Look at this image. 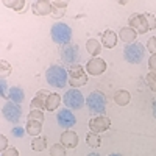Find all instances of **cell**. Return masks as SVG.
<instances>
[{
	"label": "cell",
	"instance_id": "cell-24",
	"mask_svg": "<svg viewBox=\"0 0 156 156\" xmlns=\"http://www.w3.org/2000/svg\"><path fill=\"white\" fill-rule=\"evenodd\" d=\"M86 144L89 145V147H92V148H97V147H100L101 145V137H100V134H97V133H87V136H86Z\"/></svg>",
	"mask_w": 156,
	"mask_h": 156
},
{
	"label": "cell",
	"instance_id": "cell-3",
	"mask_svg": "<svg viewBox=\"0 0 156 156\" xmlns=\"http://www.w3.org/2000/svg\"><path fill=\"white\" fill-rule=\"evenodd\" d=\"M86 105L92 114L103 115V112L106 111V106H108V98L101 90H92L86 98Z\"/></svg>",
	"mask_w": 156,
	"mask_h": 156
},
{
	"label": "cell",
	"instance_id": "cell-20",
	"mask_svg": "<svg viewBox=\"0 0 156 156\" xmlns=\"http://www.w3.org/2000/svg\"><path fill=\"white\" fill-rule=\"evenodd\" d=\"M61 101H62V98H61V95H59V94H56V92H51V94L48 95V98H47L45 109H47V111H50V112L56 111V108L59 106V103H61Z\"/></svg>",
	"mask_w": 156,
	"mask_h": 156
},
{
	"label": "cell",
	"instance_id": "cell-7",
	"mask_svg": "<svg viewBox=\"0 0 156 156\" xmlns=\"http://www.w3.org/2000/svg\"><path fill=\"white\" fill-rule=\"evenodd\" d=\"M62 101H64V105H66V108H69V109H80L84 105L86 100L78 89H69L67 92L64 94Z\"/></svg>",
	"mask_w": 156,
	"mask_h": 156
},
{
	"label": "cell",
	"instance_id": "cell-9",
	"mask_svg": "<svg viewBox=\"0 0 156 156\" xmlns=\"http://www.w3.org/2000/svg\"><path fill=\"white\" fill-rule=\"evenodd\" d=\"M2 114L8 122L17 123L22 117V108H20V105H17L14 101H6L2 106Z\"/></svg>",
	"mask_w": 156,
	"mask_h": 156
},
{
	"label": "cell",
	"instance_id": "cell-6",
	"mask_svg": "<svg viewBox=\"0 0 156 156\" xmlns=\"http://www.w3.org/2000/svg\"><path fill=\"white\" fill-rule=\"evenodd\" d=\"M61 59L64 64H67V66H76V61L80 59V47L76 44H67V45H62L61 47Z\"/></svg>",
	"mask_w": 156,
	"mask_h": 156
},
{
	"label": "cell",
	"instance_id": "cell-5",
	"mask_svg": "<svg viewBox=\"0 0 156 156\" xmlns=\"http://www.w3.org/2000/svg\"><path fill=\"white\" fill-rule=\"evenodd\" d=\"M69 84L73 89L87 84V73H86V69L83 66L76 64V66H72L69 69Z\"/></svg>",
	"mask_w": 156,
	"mask_h": 156
},
{
	"label": "cell",
	"instance_id": "cell-19",
	"mask_svg": "<svg viewBox=\"0 0 156 156\" xmlns=\"http://www.w3.org/2000/svg\"><path fill=\"white\" fill-rule=\"evenodd\" d=\"M8 98H9V101H14V103H17V105H20V103L25 100L23 89L19 87V86L11 87V89H9V94H8Z\"/></svg>",
	"mask_w": 156,
	"mask_h": 156
},
{
	"label": "cell",
	"instance_id": "cell-33",
	"mask_svg": "<svg viewBox=\"0 0 156 156\" xmlns=\"http://www.w3.org/2000/svg\"><path fill=\"white\" fill-rule=\"evenodd\" d=\"M53 6V5H51ZM64 12H66V8H56L53 6V11H51V16H53L55 19H61L64 16Z\"/></svg>",
	"mask_w": 156,
	"mask_h": 156
},
{
	"label": "cell",
	"instance_id": "cell-18",
	"mask_svg": "<svg viewBox=\"0 0 156 156\" xmlns=\"http://www.w3.org/2000/svg\"><path fill=\"white\" fill-rule=\"evenodd\" d=\"M101 42L106 48H114L117 44V33H114L112 30H106L101 33Z\"/></svg>",
	"mask_w": 156,
	"mask_h": 156
},
{
	"label": "cell",
	"instance_id": "cell-12",
	"mask_svg": "<svg viewBox=\"0 0 156 156\" xmlns=\"http://www.w3.org/2000/svg\"><path fill=\"white\" fill-rule=\"evenodd\" d=\"M56 122H58V125H59L61 128H64V129H70V128L76 123V119H75L73 112H72L69 108H66V109L58 111Z\"/></svg>",
	"mask_w": 156,
	"mask_h": 156
},
{
	"label": "cell",
	"instance_id": "cell-17",
	"mask_svg": "<svg viewBox=\"0 0 156 156\" xmlns=\"http://www.w3.org/2000/svg\"><path fill=\"white\" fill-rule=\"evenodd\" d=\"M114 101H115V105H119V106H126V105H129V101H131V94L125 89H119L114 94Z\"/></svg>",
	"mask_w": 156,
	"mask_h": 156
},
{
	"label": "cell",
	"instance_id": "cell-28",
	"mask_svg": "<svg viewBox=\"0 0 156 156\" xmlns=\"http://www.w3.org/2000/svg\"><path fill=\"white\" fill-rule=\"evenodd\" d=\"M0 72H2V78H6V76H9L11 75V72H12V69H11V64L9 62H6L5 59H2L0 61Z\"/></svg>",
	"mask_w": 156,
	"mask_h": 156
},
{
	"label": "cell",
	"instance_id": "cell-34",
	"mask_svg": "<svg viewBox=\"0 0 156 156\" xmlns=\"http://www.w3.org/2000/svg\"><path fill=\"white\" fill-rule=\"evenodd\" d=\"M145 14H147V20H148V28L156 30V17L153 14H150V12H145Z\"/></svg>",
	"mask_w": 156,
	"mask_h": 156
},
{
	"label": "cell",
	"instance_id": "cell-23",
	"mask_svg": "<svg viewBox=\"0 0 156 156\" xmlns=\"http://www.w3.org/2000/svg\"><path fill=\"white\" fill-rule=\"evenodd\" d=\"M31 150L33 151H44L45 148H47V139L45 137H34L33 140H31Z\"/></svg>",
	"mask_w": 156,
	"mask_h": 156
},
{
	"label": "cell",
	"instance_id": "cell-2",
	"mask_svg": "<svg viewBox=\"0 0 156 156\" xmlns=\"http://www.w3.org/2000/svg\"><path fill=\"white\" fill-rule=\"evenodd\" d=\"M50 36H51V41H53L55 44L67 45L72 41V28L64 22H56V23L51 25Z\"/></svg>",
	"mask_w": 156,
	"mask_h": 156
},
{
	"label": "cell",
	"instance_id": "cell-14",
	"mask_svg": "<svg viewBox=\"0 0 156 156\" xmlns=\"http://www.w3.org/2000/svg\"><path fill=\"white\" fill-rule=\"evenodd\" d=\"M50 94H51V92H50V90H47V89L37 90L36 95H34L33 100H31V103H30V106H31L33 109H39V111L45 109V103H47V98H48Z\"/></svg>",
	"mask_w": 156,
	"mask_h": 156
},
{
	"label": "cell",
	"instance_id": "cell-39",
	"mask_svg": "<svg viewBox=\"0 0 156 156\" xmlns=\"http://www.w3.org/2000/svg\"><path fill=\"white\" fill-rule=\"evenodd\" d=\"M153 117L156 119V98L153 100Z\"/></svg>",
	"mask_w": 156,
	"mask_h": 156
},
{
	"label": "cell",
	"instance_id": "cell-35",
	"mask_svg": "<svg viewBox=\"0 0 156 156\" xmlns=\"http://www.w3.org/2000/svg\"><path fill=\"white\" fill-rule=\"evenodd\" d=\"M2 156H19V151L14 147H8L5 151H2Z\"/></svg>",
	"mask_w": 156,
	"mask_h": 156
},
{
	"label": "cell",
	"instance_id": "cell-41",
	"mask_svg": "<svg viewBox=\"0 0 156 156\" xmlns=\"http://www.w3.org/2000/svg\"><path fill=\"white\" fill-rule=\"evenodd\" d=\"M109 156H120V154H119V153H111Z\"/></svg>",
	"mask_w": 156,
	"mask_h": 156
},
{
	"label": "cell",
	"instance_id": "cell-38",
	"mask_svg": "<svg viewBox=\"0 0 156 156\" xmlns=\"http://www.w3.org/2000/svg\"><path fill=\"white\" fill-rule=\"evenodd\" d=\"M51 5H53V6H56V8H67V2H66V0H62V2H58V0H56V2H51Z\"/></svg>",
	"mask_w": 156,
	"mask_h": 156
},
{
	"label": "cell",
	"instance_id": "cell-8",
	"mask_svg": "<svg viewBox=\"0 0 156 156\" xmlns=\"http://www.w3.org/2000/svg\"><path fill=\"white\" fill-rule=\"evenodd\" d=\"M128 22H129V28H133L137 34H144V33L150 31L145 12H144V14H142V12H134V14L129 16Z\"/></svg>",
	"mask_w": 156,
	"mask_h": 156
},
{
	"label": "cell",
	"instance_id": "cell-31",
	"mask_svg": "<svg viewBox=\"0 0 156 156\" xmlns=\"http://www.w3.org/2000/svg\"><path fill=\"white\" fill-rule=\"evenodd\" d=\"M147 50L150 51L151 55H156V36L150 37L147 41Z\"/></svg>",
	"mask_w": 156,
	"mask_h": 156
},
{
	"label": "cell",
	"instance_id": "cell-26",
	"mask_svg": "<svg viewBox=\"0 0 156 156\" xmlns=\"http://www.w3.org/2000/svg\"><path fill=\"white\" fill-rule=\"evenodd\" d=\"M50 156H66V147L61 142L50 147Z\"/></svg>",
	"mask_w": 156,
	"mask_h": 156
},
{
	"label": "cell",
	"instance_id": "cell-16",
	"mask_svg": "<svg viewBox=\"0 0 156 156\" xmlns=\"http://www.w3.org/2000/svg\"><path fill=\"white\" fill-rule=\"evenodd\" d=\"M119 37H120V41H123L125 44H133V42H136L137 33L133 28H129V27H123L119 31Z\"/></svg>",
	"mask_w": 156,
	"mask_h": 156
},
{
	"label": "cell",
	"instance_id": "cell-21",
	"mask_svg": "<svg viewBox=\"0 0 156 156\" xmlns=\"http://www.w3.org/2000/svg\"><path fill=\"white\" fill-rule=\"evenodd\" d=\"M27 134L37 137L42 131V122H37V120H27Z\"/></svg>",
	"mask_w": 156,
	"mask_h": 156
},
{
	"label": "cell",
	"instance_id": "cell-30",
	"mask_svg": "<svg viewBox=\"0 0 156 156\" xmlns=\"http://www.w3.org/2000/svg\"><path fill=\"white\" fill-rule=\"evenodd\" d=\"M8 94H9V89H8V84H6V78H0V97L6 98Z\"/></svg>",
	"mask_w": 156,
	"mask_h": 156
},
{
	"label": "cell",
	"instance_id": "cell-22",
	"mask_svg": "<svg viewBox=\"0 0 156 156\" xmlns=\"http://www.w3.org/2000/svg\"><path fill=\"white\" fill-rule=\"evenodd\" d=\"M86 50H87V53L90 56H98L101 53V45L100 42L97 41V39H87V42H86Z\"/></svg>",
	"mask_w": 156,
	"mask_h": 156
},
{
	"label": "cell",
	"instance_id": "cell-15",
	"mask_svg": "<svg viewBox=\"0 0 156 156\" xmlns=\"http://www.w3.org/2000/svg\"><path fill=\"white\" fill-rule=\"evenodd\" d=\"M59 142L66 148H75L78 145V134L75 131H70V129H66V131L61 134Z\"/></svg>",
	"mask_w": 156,
	"mask_h": 156
},
{
	"label": "cell",
	"instance_id": "cell-1",
	"mask_svg": "<svg viewBox=\"0 0 156 156\" xmlns=\"http://www.w3.org/2000/svg\"><path fill=\"white\" fill-rule=\"evenodd\" d=\"M45 78H47V83L50 86H55V87H66L67 81H69V73L67 70L64 69L62 66H58V64H53L50 66L45 72Z\"/></svg>",
	"mask_w": 156,
	"mask_h": 156
},
{
	"label": "cell",
	"instance_id": "cell-37",
	"mask_svg": "<svg viewBox=\"0 0 156 156\" xmlns=\"http://www.w3.org/2000/svg\"><path fill=\"white\" fill-rule=\"evenodd\" d=\"M6 145H8V139H6V137L2 134V136H0V150H2V151H5V150L8 148Z\"/></svg>",
	"mask_w": 156,
	"mask_h": 156
},
{
	"label": "cell",
	"instance_id": "cell-4",
	"mask_svg": "<svg viewBox=\"0 0 156 156\" xmlns=\"http://www.w3.org/2000/svg\"><path fill=\"white\" fill-rule=\"evenodd\" d=\"M145 53H147V47H144L142 42L128 44L123 48V58L129 64H139V62H142Z\"/></svg>",
	"mask_w": 156,
	"mask_h": 156
},
{
	"label": "cell",
	"instance_id": "cell-11",
	"mask_svg": "<svg viewBox=\"0 0 156 156\" xmlns=\"http://www.w3.org/2000/svg\"><path fill=\"white\" fill-rule=\"evenodd\" d=\"M111 128V119L106 115H97L89 120V129L92 133H105L106 129Z\"/></svg>",
	"mask_w": 156,
	"mask_h": 156
},
{
	"label": "cell",
	"instance_id": "cell-32",
	"mask_svg": "<svg viewBox=\"0 0 156 156\" xmlns=\"http://www.w3.org/2000/svg\"><path fill=\"white\" fill-rule=\"evenodd\" d=\"M11 133H12V136H14V137H23L25 133H27V129H23L22 126H14V128L11 129Z\"/></svg>",
	"mask_w": 156,
	"mask_h": 156
},
{
	"label": "cell",
	"instance_id": "cell-25",
	"mask_svg": "<svg viewBox=\"0 0 156 156\" xmlns=\"http://www.w3.org/2000/svg\"><path fill=\"white\" fill-rule=\"evenodd\" d=\"M3 5L11 8L12 11H23L25 9V0H5Z\"/></svg>",
	"mask_w": 156,
	"mask_h": 156
},
{
	"label": "cell",
	"instance_id": "cell-29",
	"mask_svg": "<svg viewBox=\"0 0 156 156\" xmlns=\"http://www.w3.org/2000/svg\"><path fill=\"white\" fill-rule=\"evenodd\" d=\"M28 120H37V122H44V112L39 109H31L28 114Z\"/></svg>",
	"mask_w": 156,
	"mask_h": 156
},
{
	"label": "cell",
	"instance_id": "cell-10",
	"mask_svg": "<svg viewBox=\"0 0 156 156\" xmlns=\"http://www.w3.org/2000/svg\"><path fill=\"white\" fill-rule=\"evenodd\" d=\"M106 67H108V64H106V61L103 59V58H90L87 62H86V72L89 73V75H92V76H98V75H101L103 72L106 70Z\"/></svg>",
	"mask_w": 156,
	"mask_h": 156
},
{
	"label": "cell",
	"instance_id": "cell-13",
	"mask_svg": "<svg viewBox=\"0 0 156 156\" xmlns=\"http://www.w3.org/2000/svg\"><path fill=\"white\" fill-rule=\"evenodd\" d=\"M31 11L36 16H48L53 11V6H51V2H48V0H36L31 5Z\"/></svg>",
	"mask_w": 156,
	"mask_h": 156
},
{
	"label": "cell",
	"instance_id": "cell-27",
	"mask_svg": "<svg viewBox=\"0 0 156 156\" xmlns=\"http://www.w3.org/2000/svg\"><path fill=\"white\" fill-rule=\"evenodd\" d=\"M145 83H147V86L153 90V92H156V72H148L147 73Z\"/></svg>",
	"mask_w": 156,
	"mask_h": 156
},
{
	"label": "cell",
	"instance_id": "cell-40",
	"mask_svg": "<svg viewBox=\"0 0 156 156\" xmlns=\"http://www.w3.org/2000/svg\"><path fill=\"white\" fill-rule=\"evenodd\" d=\"M87 156H100V154H98V153H89Z\"/></svg>",
	"mask_w": 156,
	"mask_h": 156
},
{
	"label": "cell",
	"instance_id": "cell-36",
	"mask_svg": "<svg viewBox=\"0 0 156 156\" xmlns=\"http://www.w3.org/2000/svg\"><path fill=\"white\" fill-rule=\"evenodd\" d=\"M148 69L151 72H156V55H151L148 58Z\"/></svg>",
	"mask_w": 156,
	"mask_h": 156
}]
</instances>
